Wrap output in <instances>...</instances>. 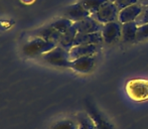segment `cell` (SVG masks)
<instances>
[{"label":"cell","mask_w":148,"mask_h":129,"mask_svg":"<svg viewBox=\"0 0 148 129\" xmlns=\"http://www.w3.org/2000/svg\"><path fill=\"white\" fill-rule=\"evenodd\" d=\"M42 59L47 63L53 64L56 67H64V68H70L71 59L69 51L64 49L60 45H58L55 49L45 53L42 55Z\"/></svg>","instance_id":"obj_1"},{"label":"cell","mask_w":148,"mask_h":129,"mask_svg":"<svg viewBox=\"0 0 148 129\" xmlns=\"http://www.w3.org/2000/svg\"><path fill=\"white\" fill-rule=\"evenodd\" d=\"M58 45L57 43L53 41L45 40L40 37H36L33 40L27 43L23 47V54L26 56H37V55H45V53L51 51L53 49H55Z\"/></svg>","instance_id":"obj_2"},{"label":"cell","mask_w":148,"mask_h":129,"mask_svg":"<svg viewBox=\"0 0 148 129\" xmlns=\"http://www.w3.org/2000/svg\"><path fill=\"white\" fill-rule=\"evenodd\" d=\"M118 7L115 5L114 2H106L96 13L92 14V17L95 18L97 21H99L101 24H106L109 22L118 21L119 17Z\"/></svg>","instance_id":"obj_3"},{"label":"cell","mask_w":148,"mask_h":129,"mask_svg":"<svg viewBox=\"0 0 148 129\" xmlns=\"http://www.w3.org/2000/svg\"><path fill=\"white\" fill-rule=\"evenodd\" d=\"M103 41L106 43H113L119 40L122 35V23L120 21H113L103 24L101 30Z\"/></svg>","instance_id":"obj_4"},{"label":"cell","mask_w":148,"mask_h":129,"mask_svg":"<svg viewBox=\"0 0 148 129\" xmlns=\"http://www.w3.org/2000/svg\"><path fill=\"white\" fill-rule=\"evenodd\" d=\"M86 108H87V113L92 118V120H93L94 124H95L97 129H115L113 124L110 123L107 120V118L93 104L87 103Z\"/></svg>","instance_id":"obj_5"},{"label":"cell","mask_w":148,"mask_h":129,"mask_svg":"<svg viewBox=\"0 0 148 129\" xmlns=\"http://www.w3.org/2000/svg\"><path fill=\"white\" fill-rule=\"evenodd\" d=\"M143 9H144V6L140 3L127 6L124 9L119 11L118 21H120L122 24L127 23V22L135 21L138 18V16L142 13Z\"/></svg>","instance_id":"obj_6"},{"label":"cell","mask_w":148,"mask_h":129,"mask_svg":"<svg viewBox=\"0 0 148 129\" xmlns=\"http://www.w3.org/2000/svg\"><path fill=\"white\" fill-rule=\"evenodd\" d=\"M99 51V45H81L73 47L69 53H70L71 61H74V60H77L79 58L95 56Z\"/></svg>","instance_id":"obj_7"},{"label":"cell","mask_w":148,"mask_h":129,"mask_svg":"<svg viewBox=\"0 0 148 129\" xmlns=\"http://www.w3.org/2000/svg\"><path fill=\"white\" fill-rule=\"evenodd\" d=\"M77 30L79 33H95V32H101L103 24H101L99 21L93 18L91 15L88 17L84 18L83 20L78 22H75Z\"/></svg>","instance_id":"obj_8"},{"label":"cell","mask_w":148,"mask_h":129,"mask_svg":"<svg viewBox=\"0 0 148 129\" xmlns=\"http://www.w3.org/2000/svg\"><path fill=\"white\" fill-rule=\"evenodd\" d=\"M64 17L70 19L71 21L75 22H78L83 20L84 18L88 17V16L91 15V13L86 9V8L83 6V4L81 3H76V4H73V5L69 6L68 8L66 9L64 11Z\"/></svg>","instance_id":"obj_9"},{"label":"cell","mask_w":148,"mask_h":129,"mask_svg":"<svg viewBox=\"0 0 148 129\" xmlns=\"http://www.w3.org/2000/svg\"><path fill=\"white\" fill-rule=\"evenodd\" d=\"M96 64V58L95 56H91V57H83L79 58L74 61H71L70 68L73 69L74 71L82 74H87L90 73L94 69Z\"/></svg>","instance_id":"obj_10"},{"label":"cell","mask_w":148,"mask_h":129,"mask_svg":"<svg viewBox=\"0 0 148 129\" xmlns=\"http://www.w3.org/2000/svg\"><path fill=\"white\" fill-rule=\"evenodd\" d=\"M103 43V36L101 32L95 33H79L75 38V45H100Z\"/></svg>","instance_id":"obj_11"},{"label":"cell","mask_w":148,"mask_h":129,"mask_svg":"<svg viewBox=\"0 0 148 129\" xmlns=\"http://www.w3.org/2000/svg\"><path fill=\"white\" fill-rule=\"evenodd\" d=\"M35 35H36L37 37H40V38L45 39V40L57 43L58 45H59L62 33L58 32L55 27H53V26L49 24V25H47V26H45V27H42V28H40V30H37V32L35 33Z\"/></svg>","instance_id":"obj_12"},{"label":"cell","mask_w":148,"mask_h":129,"mask_svg":"<svg viewBox=\"0 0 148 129\" xmlns=\"http://www.w3.org/2000/svg\"><path fill=\"white\" fill-rule=\"evenodd\" d=\"M137 30H138V25H137L136 21H131L127 22V23L122 24V35H121V39L123 43H131L136 39Z\"/></svg>","instance_id":"obj_13"},{"label":"cell","mask_w":148,"mask_h":129,"mask_svg":"<svg viewBox=\"0 0 148 129\" xmlns=\"http://www.w3.org/2000/svg\"><path fill=\"white\" fill-rule=\"evenodd\" d=\"M77 34H78V30H77L75 24H73L72 27L69 28L64 33H62V37H60V40L59 43V45H60L64 49L70 51L71 49L74 47L75 38H76Z\"/></svg>","instance_id":"obj_14"},{"label":"cell","mask_w":148,"mask_h":129,"mask_svg":"<svg viewBox=\"0 0 148 129\" xmlns=\"http://www.w3.org/2000/svg\"><path fill=\"white\" fill-rule=\"evenodd\" d=\"M51 129H79V123L76 117L66 118L53 124Z\"/></svg>","instance_id":"obj_15"},{"label":"cell","mask_w":148,"mask_h":129,"mask_svg":"<svg viewBox=\"0 0 148 129\" xmlns=\"http://www.w3.org/2000/svg\"><path fill=\"white\" fill-rule=\"evenodd\" d=\"M79 123V129H97L88 113H79L76 115Z\"/></svg>","instance_id":"obj_16"},{"label":"cell","mask_w":148,"mask_h":129,"mask_svg":"<svg viewBox=\"0 0 148 129\" xmlns=\"http://www.w3.org/2000/svg\"><path fill=\"white\" fill-rule=\"evenodd\" d=\"M106 2H108V0H83L81 3L92 15V14L96 13Z\"/></svg>","instance_id":"obj_17"},{"label":"cell","mask_w":148,"mask_h":129,"mask_svg":"<svg viewBox=\"0 0 148 129\" xmlns=\"http://www.w3.org/2000/svg\"><path fill=\"white\" fill-rule=\"evenodd\" d=\"M74 24V22L71 21L70 19L66 17H62V18H60V19L56 20L55 22L51 24L53 27H55L58 32H60V33H64L69 28H71Z\"/></svg>","instance_id":"obj_18"},{"label":"cell","mask_w":148,"mask_h":129,"mask_svg":"<svg viewBox=\"0 0 148 129\" xmlns=\"http://www.w3.org/2000/svg\"><path fill=\"white\" fill-rule=\"evenodd\" d=\"M148 38V23L142 24V25L138 26L136 34V41H142L144 39Z\"/></svg>","instance_id":"obj_19"},{"label":"cell","mask_w":148,"mask_h":129,"mask_svg":"<svg viewBox=\"0 0 148 129\" xmlns=\"http://www.w3.org/2000/svg\"><path fill=\"white\" fill-rule=\"evenodd\" d=\"M114 3H115V5L118 7L119 10H122V9H124L125 7H127V6L139 3V0H115Z\"/></svg>","instance_id":"obj_20"},{"label":"cell","mask_w":148,"mask_h":129,"mask_svg":"<svg viewBox=\"0 0 148 129\" xmlns=\"http://www.w3.org/2000/svg\"><path fill=\"white\" fill-rule=\"evenodd\" d=\"M135 21H136L138 26L142 25V24H145V23H148V5L144 6V9H143L142 13L138 16V18H137Z\"/></svg>","instance_id":"obj_21"},{"label":"cell","mask_w":148,"mask_h":129,"mask_svg":"<svg viewBox=\"0 0 148 129\" xmlns=\"http://www.w3.org/2000/svg\"><path fill=\"white\" fill-rule=\"evenodd\" d=\"M109 2H115V0H108Z\"/></svg>","instance_id":"obj_22"}]
</instances>
